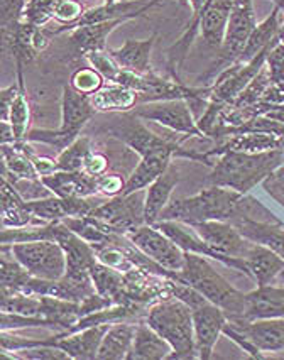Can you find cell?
Instances as JSON below:
<instances>
[{
    "label": "cell",
    "mask_w": 284,
    "mask_h": 360,
    "mask_svg": "<svg viewBox=\"0 0 284 360\" xmlns=\"http://www.w3.org/2000/svg\"><path fill=\"white\" fill-rule=\"evenodd\" d=\"M278 278H279V279H281V281H283V286H284V269L281 271V273H279V276H278Z\"/></svg>",
    "instance_id": "cell-47"
},
{
    "label": "cell",
    "mask_w": 284,
    "mask_h": 360,
    "mask_svg": "<svg viewBox=\"0 0 284 360\" xmlns=\"http://www.w3.org/2000/svg\"><path fill=\"white\" fill-rule=\"evenodd\" d=\"M171 352L173 347L153 326L139 323L136 326V337L127 360H162L169 359Z\"/></svg>",
    "instance_id": "cell-22"
},
{
    "label": "cell",
    "mask_w": 284,
    "mask_h": 360,
    "mask_svg": "<svg viewBox=\"0 0 284 360\" xmlns=\"http://www.w3.org/2000/svg\"><path fill=\"white\" fill-rule=\"evenodd\" d=\"M19 91V83L18 85H12L11 88H6L0 94V100H2V122H9V115H11V107L14 103L15 95Z\"/></svg>",
    "instance_id": "cell-46"
},
{
    "label": "cell",
    "mask_w": 284,
    "mask_h": 360,
    "mask_svg": "<svg viewBox=\"0 0 284 360\" xmlns=\"http://www.w3.org/2000/svg\"><path fill=\"white\" fill-rule=\"evenodd\" d=\"M146 193L144 190L136 191L131 195H117L108 202H102L90 213V217L97 219L108 227H112L117 233L125 236L131 230L146 224L144 219Z\"/></svg>",
    "instance_id": "cell-10"
},
{
    "label": "cell",
    "mask_w": 284,
    "mask_h": 360,
    "mask_svg": "<svg viewBox=\"0 0 284 360\" xmlns=\"http://www.w3.org/2000/svg\"><path fill=\"white\" fill-rule=\"evenodd\" d=\"M176 281L190 284L208 301L224 309L227 321H242L245 311V295L217 273L210 262L198 254L186 252L185 266L176 273Z\"/></svg>",
    "instance_id": "cell-2"
},
{
    "label": "cell",
    "mask_w": 284,
    "mask_h": 360,
    "mask_svg": "<svg viewBox=\"0 0 284 360\" xmlns=\"http://www.w3.org/2000/svg\"><path fill=\"white\" fill-rule=\"evenodd\" d=\"M136 326L119 321L108 326L103 340L100 343L97 359L100 360H122L127 359L129 352L132 349L134 337H136Z\"/></svg>",
    "instance_id": "cell-25"
},
{
    "label": "cell",
    "mask_w": 284,
    "mask_h": 360,
    "mask_svg": "<svg viewBox=\"0 0 284 360\" xmlns=\"http://www.w3.org/2000/svg\"><path fill=\"white\" fill-rule=\"evenodd\" d=\"M179 183L178 169L171 165L166 173H162L156 181L151 183L146 191V205H144V219L148 225H154L160 220L161 212L168 207L171 193Z\"/></svg>",
    "instance_id": "cell-20"
},
{
    "label": "cell",
    "mask_w": 284,
    "mask_h": 360,
    "mask_svg": "<svg viewBox=\"0 0 284 360\" xmlns=\"http://www.w3.org/2000/svg\"><path fill=\"white\" fill-rule=\"evenodd\" d=\"M124 24V20H107V22L90 24L73 29L70 39L78 53L86 54L91 51H105L107 37L117 26Z\"/></svg>",
    "instance_id": "cell-29"
},
{
    "label": "cell",
    "mask_w": 284,
    "mask_h": 360,
    "mask_svg": "<svg viewBox=\"0 0 284 360\" xmlns=\"http://www.w3.org/2000/svg\"><path fill=\"white\" fill-rule=\"evenodd\" d=\"M90 102L97 112H131L139 105L136 91L117 83L100 88L97 94L91 95Z\"/></svg>",
    "instance_id": "cell-28"
},
{
    "label": "cell",
    "mask_w": 284,
    "mask_h": 360,
    "mask_svg": "<svg viewBox=\"0 0 284 360\" xmlns=\"http://www.w3.org/2000/svg\"><path fill=\"white\" fill-rule=\"evenodd\" d=\"M12 257L22 264L27 273L34 278L56 281L66 274L68 261L63 247L53 240H31L7 244Z\"/></svg>",
    "instance_id": "cell-6"
},
{
    "label": "cell",
    "mask_w": 284,
    "mask_h": 360,
    "mask_svg": "<svg viewBox=\"0 0 284 360\" xmlns=\"http://www.w3.org/2000/svg\"><path fill=\"white\" fill-rule=\"evenodd\" d=\"M256 26L257 24L252 0H233L231 20H228L227 34H225L220 60L217 65L212 66L210 71H213L220 65H228V63L237 61L245 43H247L250 32L256 29Z\"/></svg>",
    "instance_id": "cell-11"
},
{
    "label": "cell",
    "mask_w": 284,
    "mask_h": 360,
    "mask_svg": "<svg viewBox=\"0 0 284 360\" xmlns=\"http://www.w3.org/2000/svg\"><path fill=\"white\" fill-rule=\"evenodd\" d=\"M284 148V137L276 136V134L266 132H249L231 136L227 142L215 148L213 150H207V156H222L228 150L235 153H264V150H274Z\"/></svg>",
    "instance_id": "cell-21"
},
{
    "label": "cell",
    "mask_w": 284,
    "mask_h": 360,
    "mask_svg": "<svg viewBox=\"0 0 284 360\" xmlns=\"http://www.w3.org/2000/svg\"><path fill=\"white\" fill-rule=\"evenodd\" d=\"M39 181L46 190L53 191L54 196L60 198H73V196L89 198L98 191L97 178L85 171H56L39 178Z\"/></svg>",
    "instance_id": "cell-15"
},
{
    "label": "cell",
    "mask_w": 284,
    "mask_h": 360,
    "mask_svg": "<svg viewBox=\"0 0 284 360\" xmlns=\"http://www.w3.org/2000/svg\"><path fill=\"white\" fill-rule=\"evenodd\" d=\"M283 11V4L279 2L273 9V12H271L269 18L262 20L259 26H256V29L250 32L247 43H245L244 49H242L240 56L237 58L235 63H247L254 60L259 53L264 51L267 46L273 43L276 36H278L279 29H281V26H279V18H281Z\"/></svg>",
    "instance_id": "cell-26"
},
{
    "label": "cell",
    "mask_w": 284,
    "mask_h": 360,
    "mask_svg": "<svg viewBox=\"0 0 284 360\" xmlns=\"http://www.w3.org/2000/svg\"><path fill=\"white\" fill-rule=\"evenodd\" d=\"M262 186L281 207H284V167H276L262 181Z\"/></svg>",
    "instance_id": "cell-42"
},
{
    "label": "cell",
    "mask_w": 284,
    "mask_h": 360,
    "mask_svg": "<svg viewBox=\"0 0 284 360\" xmlns=\"http://www.w3.org/2000/svg\"><path fill=\"white\" fill-rule=\"evenodd\" d=\"M26 208L41 221H48V224H53V221H63L65 219H68L66 202L65 198H60V196L34 200V202H26Z\"/></svg>",
    "instance_id": "cell-35"
},
{
    "label": "cell",
    "mask_w": 284,
    "mask_h": 360,
    "mask_svg": "<svg viewBox=\"0 0 284 360\" xmlns=\"http://www.w3.org/2000/svg\"><path fill=\"white\" fill-rule=\"evenodd\" d=\"M242 259L247 264L250 278L257 283V286H266L274 281L284 269V259L281 255L256 242H250L247 252Z\"/></svg>",
    "instance_id": "cell-19"
},
{
    "label": "cell",
    "mask_w": 284,
    "mask_h": 360,
    "mask_svg": "<svg viewBox=\"0 0 284 360\" xmlns=\"http://www.w3.org/2000/svg\"><path fill=\"white\" fill-rule=\"evenodd\" d=\"M32 217L26 208V200L20 198L9 179L2 178V227L22 229L34 221Z\"/></svg>",
    "instance_id": "cell-30"
},
{
    "label": "cell",
    "mask_w": 284,
    "mask_h": 360,
    "mask_svg": "<svg viewBox=\"0 0 284 360\" xmlns=\"http://www.w3.org/2000/svg\"><path fill=\"white\" fill-rule=\"evenodd\" d=\"M60 0H27L26 11H24V20L36 24V26H44L49 19H53L54 9H56Z\"/></svg>",
    "instance_id": "cell-38"
},
{
    "label": "cell",
    "mask_w": 284,
    "mask_h": 360,
    "mask_svg": "<svg viewBox=\"0 0 284 360\" xmlns=\"http://www.w3.org/2000/svg\"><path fill=\"white\" fill-rule=\"evenodd\" d=\"M0 274H2V296L20 292V290L29 283V279L32 278L22 264H19L14 257L9 259L6 247H2V266H0Z\"/></svg>",
    "instance_id": "cell-33"
},
{
    "label": "cell",
    "mask_w": 284,
    "mask_h": 360,
    "mask_svg": "<svg viewBox=\"0 0 284 360\" xmlns=\"http://www.w3.org/2000/svg\"><path fill=\"white\" fill-rule=\"evenodd\" d=\"M98 183V191L100 193L107 195V196H117L122 195L124 185L125 181H122L119 174H103L97 178Z\"/></svg>",
    "instance_id": "cell-44"
},
{
    "label": "cell",
    "mask_w": 284,
    "mask_h": 360,
    "mask_svg": "<svg viewBox=\"0 0 284 360\" xmlns=\"http://www.w3.org/2000/svg\"><path fill=\"white\" fill-rule=\"evenodd\" d=\"M146 323L153 326L173 347L169 359H198L195 342L193 311L181 300L169 296L157 301L146 313Z\"/></svg>",
    "instance_id": "cell-4"
},
{
    "label": "cell",
    "mask_w": 284,
    "mask_h": 360,
    "mask_svg": "<svg viewBox=\"0 0 284 360\" xmlns=\"http://www.w3.org/2000/svg\"><path fill=\"white\" fill-rule=\"evenodd\" d=\"M2 156H4V178L12 176L11 183H18L20 179L26 181H36L37 171L29 156L24 154V150L15 144H2Z\"/></svg>",
    "instance_id": "cell-31"
},
{
    "label": "cell",
    "mask_w": 284,
    "mask_h": 360,
    "mask_svg": "<svg viewBox=\"0 0 284 360\" xmlns=\"http://www.w3.org/2000/svg\"><path fill=\"white\" fill-rule=\"evenodd\" d=\"M27 0H2V27L12 26L24 14Z\"/></svg>",
    "instance_id": "cell-43"
},
{
    "label": "cell",
    "mask_w": 284,
    "mask_h": 360,
    "mask_svg": "<svg viewBox=\"0 0 284 360\" xmlns=\"http://www.w3.org/2000/svg\"><path fill=\"white\" fill-rule=\"evenodd\" d=\"M18 63V83H19V91L15 95L14 103L11 107V115L9 122L14 129L15 139L18 142L26 141L27 134V125H29V103L26 97V86H24V75H22V65L24 63Z\"/></svg>",
    "instance_id": "cell-32"
},
{
    "label": "cell",
    "mask_w": 284,
    "mask_h": 360,
    "mask_svg": "<svg viewBox=\"0 0 284 360\" xmlns=\"http://www.w3.org/2000/svg\"><path fill=\"white\" fill-rule=\"evenodd\" d=\"M240 198L242 193L239 191L210 185L193 196L169 202L161 212L160 220H176L186 225H198L212 220L232 221L237 215Z\"/></svg>",
    "instance_id": "cell-3"
},
{
    "label": "cell",
    "mask_w": 284,
    "mask_h": 360,
    "mask_svg": "<svg viewBox=\"0 0 284 360\" xmlns=\"http://www.w3.org/2000/svg\"><path fill=\"white\" fill-rule=\"evenodd\" d=\"M103 132L122 141L129 149L139 154L141 158L151 156V154H171V156L188 158L193 159V161L205 162V165H212L207 153L185 149L181 148V141L162 139V137L156 136L141 122V117H137L132 110L129 114L122 112V114L112 115L103 125Z\"/></svg>",
    "instance_id": "cell-5"
},
{
    "label": "cell",
    "mask_w": 284,
    "mask_h": 360,
    "mask_svg": "<svg viewBox=\"0 0 284 360\" xmlns=\"http://www.w3.org/2000/svg\"><path fill=\"white\" fill-rule=\"evenodd\" d=\"M90 274L93 279L95 290L100 296L114 301L115 304H124L125 291H127V281H125V274L114 267L107 266V264L95 261L90 266Z\"/></svg>",
    "instance_id": "cell-27"
},
{
    "label": "cell",
    "mask_w": 284,
    "mask_h": 360,
    "mask_svg": "<svg viewBox=\"0 0 284 360\" xmlns=\"http://www.w3.org/2000/svg\"><path fill=\"white\" fill-rule=\"evenodd\" d=\"M160 4V0H108L103 6L95 7L83 12V15L77 22L68 24V26H63L56 31H49L51 34H61V32L73 31V29L82 27V26H90V24H98V22H107V20H131L137 15H142L144 12H148L151 7Z\"/></svg>",
    "instance_id": "cell-12"
},
{
    "label": "cell",
    "mask_w": 284,
    "mask_h": 360,
    "mask_svg": "<svg viewBox=\"0 0 284 360\" xmlns=\"http://www.w3.org/2000/svg\"><path fill=\"white\" fill-rule=\"evenodd\" d=\"M134 114L144 120H151L169 129V131L183 134L185 137H198L207 139V134L195 122L191 107L186 100H164V102L141 103L134 108Z\"/></svg>",
    "instance_id": "cell-8"
},
{
    "label": "cell",
    "mask_w": 284,
    "mask_h": 360,
    "mask_svg": "<svg viewBox=\"0 0 284 360\" xmlns=\"http://www.w3.org/2000/svg\"><path fill=\"white\" fill-rule=\"evenodd\" d=\"M191 227L219 254V262L239 271V273H244L250 278L247 264L242 259L247 252L250 240L242 236L235 225H232L231 221L212 220L203 221V224L198 225H191Z\"/></svg>",
    "instance_id": "cell-7"
},
{
    "label": "cell",
    "mask_w": 284,
    "mask_h": 360,
    "mask_svg": "<svg viewBox=\"0 0 284 360\" xmlns=\"http://www.w3.org/2000/svg\"><path fill=\"white\" fill-rule=\"evenodd\" d=\"M284 159L283 149L264 153H235L228 150L213 165V171L207 178L208 185L231 188L242 195H247L257 183H262Z\"/></svg>",
    "instance_id": "cell-1"
},
{
    "label": "cell",
    "mask_w": 284,
    "mask_h": 360,
    "mask_svg": "<svg viewBox=\"0 0 284 360\" xmlns=\"http://www.w3.org/2000/svg\"><path fill=\"white\" fill-rule=\"evenodd\" d=\"M91 153L93 150H91L90 137L80 136L73 144L60 153L56 159L58 171H83V166Z\"/></svg>",
    "instance_id": "cell-34"
},
{
    "label": "cell",
    "mask_w": 284,
    "mask_h": 360,
    "mask_svg": "<svg viewBox=\"0 0 284 360\" xmlns=\"http://www.w3.org/2000/svg\"><path fill=\"white\" fill-rule=\"evenodd\" d=\"M284 318V286H257L245 295V311L242 321Z\"/></svg>",
    "instance_id": "cell-16"
},
{
    "label": "cell",
    "mask_w": 284,
    "mask_h": 360,
    "mask_svg": "<svg viewBox=\"0 0 284 360\" xmlns=\"http://www.w3.org/2000/svg\"><path fill=\"white\" fill-rule=\"evenodd\" d=\"M171 158H173L171 154H151V156L141 158V162L134 167L131 176L125 181L122 195L136 193L156 181L171 166Z\"/></svg>",
    "instance_id": "cell-24"
},
{
    "label": "cell",
    "mask_w": 284,
    "mask_h": 360,
    "mask_svg": "<svg viewBox=\"0 0 284 360\" xmlns=\"http://www.w3.org/2000/svg\"><path fill=\"white\" fill-rule=\"evenodd\" d=\"M193 311L195 325V342L198 359L208 360L215 343L219 342L220 335L224 333V326L227 323L224 309L213 304L212 301H205L203 304L191 309Z\"/></svg>",
    "instance_id": "cell-14"
},
{
    "label": "cell",
    "mask_w": 284,
    "mask_h": 360,
    "mask_svg": "<svg viewBox=\"0 0 284 360\" xmlns=\"http://www.w3.org/2000/svg\"><path fill=\"white\" fill-rule=\"evenodd\" d=\"M82 15H83V7L80 2H77V0H60L56 9H54L53 19L60 20V22L65 24V26H68V24L77 22Z\"/></svg>",
    "instance_id": "cell-41"
},
{
    "label": "cell",
    "mask_w": 284,
    "mask_h": 360,
    "mask_svg": "<svg viewBox=\"0 0 284 360\" xmlns=\"http://www.w3.org/2000/svg\"><path fill=\"white\" fill-rule=\"evenodd\" d=\"M71 86L86 97H91L103 86V77L93 68H82L71 78Z\"/></svg>",
    "instance_id": "cell-39"
},
{
    "label": "cell",
    "mask_w": 284,
    "mask_h": 360,
    "mask_svg": "<svg viewBox=\"0 0 284 360\" xmlns=\"http://www.w3.org/2000/svg\"><path fill=\"white\" fill-rule=\"evenodd\" d=\"M85 58L89 60L91 68L97 70L100 75H102L103 79H108V82L117 83L120 73H122V68L114 61V58L108 54V51H91L86 53Z\"/></svg>",
    "instance_id": "cell-37"
},
{
    "label": "cell",
    "mask_w": 284,
    "mask_h": 360,
    "mask_svg": "<svg viewBox=\"0 0 284 360\" xmlns=\"http://www.w3.org/2000/svg\"><path fill=\"white\" fill-rule=\"evenodd\" d=\"M237 332L244 335L257 357L264 352H284V318H267L254 321H227Z\"/></svg>",
    "instance_id": "cell-13"
},
{
    "label": "cell",
    "mask_w": 284,
    "mask_h": 360,
    "mask_svg": "<svg viewBox=\"0 0 284 360\" xmlns=\"http://www.w3.org/2000/svg\"><path fill=\"white\" fill-rule=\"evenodd\" d=\"M107 169H108V158L102 153H91L89 159H86L85 166H83V171L89 173L90 176H95V178L105 174Z\"/></svg>",
    "instance_id": "cell-45"
},
{
    "label": "cell",
    "mask_w": 284,
    "mask_h": 360,
    "mask_svg": "<svg viewBox=\"0 0 284 360\" xmlns=\"http://www.w3.org/2000/svg\"><path fill=\"white\" fill-rule=\"evenodd\" d=\"M80 136H73V134L65 132L63 129H56V131H48V129H34V131H29L26 134V141L31 142H44V144L54 146L58 150H65L70 144H73L75 141Z\"/></svg>",
    "instance_id": "cell-36"
},
{
    "label": "cell",
    "mask_w": 284,
    "mask_h": 360,
    "mask_svg": "<svg viewBox=\"0 0 284 360\" xmlns=\"http://www.w3.org/2000/svg\"><path fill=\"white\" fill-rule=\"evenodd\" d=\"M95 114H97V110L91 105L90 97L77 91L71 85L63 86L60 129L73 134V136H80L82 129Z\"/></svg>",
    "instance_id": "cell-17"
},
{
    "label": "cell",
    "mask_w": 284,
    "mask_h": 360,
    "mask_svg": "<svg viewBox=\"0 0 284 360\" xmlns=\"http://www.w3.org/2000/svg\"><path fill=\"white\" fill-rule=\"evenodd\" d=\"M157 34H153L149 39L136 41L129 39L117 49H108V54L122 70L132 71L137 75H149L151 70V53L156 43Z\"/></svg>",
    "instance_id": "cell-18"
},
{
    "label": "cell",
    "mask_w": 284,
    "mask_h": 360,
    "mask_svg": "<svg viewBox=\"0 0 284 360\" xmlns=\"http://www.w3.org/2000/svg\"><path fill=\"white\" fill-rule=\"evenodd\" d=\"M125 237L131 240L142 254L148 255L154 262L160 264L161 267L171 271V273H179L185 266L186 252L174 244L171 238L161 232L156 225H141V227L131 230L125 233Z\"/></svg>",
    "instance_id": "cell-9"
},
{
    "label": "cell",
    "mask_w": 284,
    "mask_h": 360,
    "mask_svg": "<svg viewBox=\"0 0 284 360\" xmlns=\"http://www.w3.org/2000/svg\"><path fill=\"white\" fill-rule=\"evenodd\" d=\"M31 326H46V328H54L51 321L46 320L41 316H24L18 315V313H4L0 318V328L2 332H9V330H18V328H31Z\"/></svg>",
    "instance_id": "cell-40"
},
{
    "label": "cell",
    "mask_w": 284,
    "mask_h": 360,
    "mask_svg": "<svg viewBox=\"0 0 284 360\" xmlns=\"http://www.w3.org/2000/svg\"><path fill=\"white\" fill-rule=\"evenodd\" d=\"M231 224L235 225L242 236L250 242L264 245L284 259V227L281 224H267L250 219H235Z\"/></svg>",
    "instance_id": "cell-23"
}]
</instances>
